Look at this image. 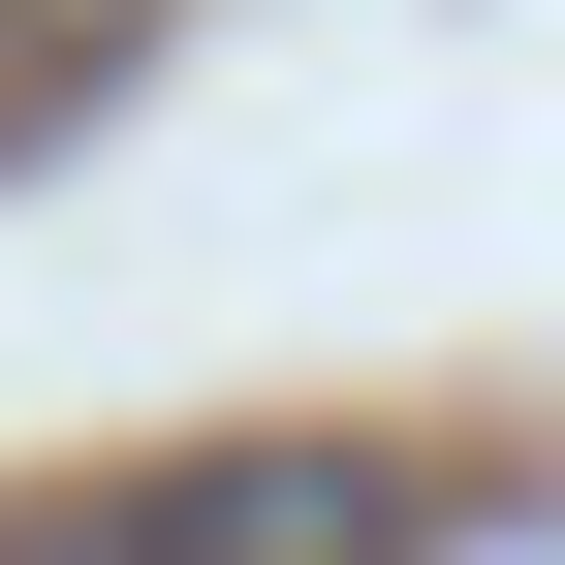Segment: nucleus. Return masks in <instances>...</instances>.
Listing matches in <instances>:
<instances>
[{"label":"nucleus","instance_id":"nucleus-1","mask_svg":"<svg viewBox=\"0 0 565 565\" xmlns=\"http://www.w3.org/2000/svg\"><path fill=\"white\" fill-rule=\"evenodd\" d=\"M0 565H471V471L345 440V408H252V440H126L63 503H0Z\"/></svg>","mask_w":565,"mask_h":565}]
</instances>
